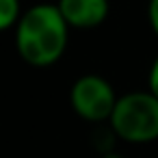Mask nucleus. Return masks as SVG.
<instances>
[{
    "instance_id": "obj_1",
    "label": "nucleus",
    "mask_w": 158,
    "mask_h": 158,
    "mask_svg": "<svg viewBox=\"0 0 158 158\" xmlns=\"http://www.w3.org/2000/svg\"><path fill=\"white\" fill-rule=\"evenodd\" d=\"M69 24L56 5L39 2L26 9L15 24V50L33 67H50L67 50Z\"/></svg>"
},
{
    "instance_id": "obj_2",
    "label": "nucleus",
    "mask_w": 158,
    "mask_h": 158,
    "mask_svg": "<svg viewBox=\"0 0 158 158\" xmlns=\"http://www.w3.org/2000/svg\"><path fill=\"white\" fill-rule=\"evenodd\" d=\"M110 130L126 143L145 145L158 139V98L145 91H128L119 95L108 119Z\"/></svg>"
},
{
    "instance_id": "obj_3",
    "label": "nucleus",
    "mask_w": 158,
    "mask_h": 158,
    "mask_svg": "<svg viewBox=\"0 0 158 158\" xmlns=\"http://www.w3.org/2000/svg\"><path fill=\"white\" fill-rule=\"evenodd\" d=\"M119 95L113 85L100 74H82L69 89V104L74 113L91 123L108 121Z\"/></svg>"
},
{
    "instance_id": "obj_4",
    "label": "nucleus",
    "mask_w": 158,
    "mask_h": 158,
    "mask_svg": "<svg viewBox=\"0 0 158 158\" xmlns=\"http://www.w3.org/2000/svg\"><path fill=\"white\" fill-rule=\"evenodd\" d=\"M59 11L63 13L69 28H98L106 22L110 5L108 0H59Z\"/></svg>"
},
{
    "instance_id": "obj_5",
    "label": "nucleus",
    "mask_w": 158,
    "mask_h": 158,
    "mask_svg": "<svg viewBox=\"0 0 158 158\" xmlns=\"http://www.w3.org/2000/svg\"><path fill=\"white\" fill-rule=\"evenodd\" d=\"M22 2L20 0H0V28L9 31L15 28V24L22 18Z\"/></svg>"
},
{
    "instance_id": "obj_6",
    "label": "nucleus",
    "mask_w": 158,
    "mask_h": 158,
    "mask_svg": "<svg viewBox=\"0 0 158 158\" xmlns=\"http://www.w3.org/2000/svg\"><path fill=\"white\" fill-rule=\"evenodd\" d=\"M147 89L158 98V54L154 56L152 65H149V74H147Z\"/></svg>"
},
{
    "instance_id": "obj_7",
    "label": "nucleus",
    "mask_w": 158,
    "mask_h": 158,
    "mask_svg": "<svg viewBox=\"0 0 158 158\" xmlns=\"http://www.w3.org/2000/svg\"><path fill=\"white\" fill-rule=\"evenodd\" d=\"M147 22L154 35L158 37V0H149L147 2Z\"/></svg>"
},
{
    "instance_id": "obj_8",
    "label": "nucleus",
    "mask_w": 158,
    "mask_h": 158,
    "mask_svg": "<svg viewBox=\"0 0 158 158\" xmlns=\"http://www.w3.org/2000/svg\"><path fill=\"white\" fill-rule=\"evenodd\" d=\"M100 158H126V156H121V154H117V152H108V154H102Z\"/></svg>"
}]
</instances>
